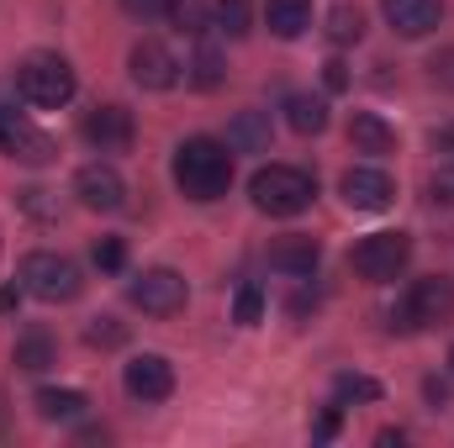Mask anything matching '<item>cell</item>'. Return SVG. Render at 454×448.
Here are the masks:
<instances>
[{
	"label": "cell",
	"mask_w": 454,
	"mask_h": 448,
	"mask_svg": "<svg viewBox=\"0 0 454 448\" xmlns=\"http://www.w3.org/2000/svg\"><path fill=\"white\" fill-rule=\"evenodd\" d=\"M434 148H439V153H454V121H450V127H439V132H434Z\"/></svg>",
	"instance_id": "8d00e7d4"
},
{
	"label": "cell",
	"mask_w": 454,
	"mask_h": 448,
	"mask_svg": "<svg viewBox=\"0 0 454 448\" xmlns=\"http://www.w3.org/2000/svg\"><path fill=\"white\" fill-rule=\"evenodd\" d=\"M74 196H80V206H90V212H121V206H127V180L116 174L112 164H85V169L74 174Z\"/></svg>",
	"instance_id": "30bf717a"
},
{
	"label": "cell",
	"mask_w": 454,
	"mask_h": 448,
	"mask_svg": "<svg viewBox=\"0 0 454 448\" xmlns=\"http://www.w3.org/2000/svg\"><path fill=\"white\" fill-rule=\"evenodd\" d=\"M132 132H137V127H132V112L116 106V101L112 106H96V112L85 116V137H90L101 153H127V148H132Z\"/></svg>",
	"instance_id": "5bb4252c"
},
{
	"label": "cell",
	"mask_w": 454,
	"mask_h": 448,
	"mask_svg": "<svg viewBox=\"0 0 454 448\" xmlns=\"http://www.w3.org/2000/svg\"><path fill=\"white\" fill-rule=\"evenodd\" d=\"M286 121H291V132L317 137V132L328 127V106H323L317 96H291V101H286Z\"/></svg>",
	"instance_id": "44dd1931"
},
{
	"label": "cell",
	"mask_w": 454,
	"mask_h": 448,
	"mask_svg": "<svg viewBox=\"0 0 454 448\" xmlns=\"http://www.w3.org/2000/svg\"><path fill=\"white\" fill-rule=\"evenodd\" d=\"M380 11L402 37H428L444 21V0H380Z\"/></svg>",
	"instance_id": "9a60e30c"
},
{
	"label": "cell",
	"mask_w": 454,
	"mask_h": 448,
	"mask_svg": "<svg viewBox=\"0 0 454 448\" xmlns=\"http://www.w3.org/2000/svg\"><path fill=\"white\" fill-rule=\"evenodd\" d=\"M264 317V290L259 285H238V301H232V322L238 328H254Z\"/></svg>",
	"instance_id": "4316f807"
},
{
	"label": "cell",
	"mask_w": 454,
	"mask_h": 448,
	"mask_svg": "<svg viewBox=\"0 0 454 448\" xmlns=\"http://www.w3.org/2000/svg\"><path fill=\"white\" fill-rule=\"evenodd\" d=\"M339 190H343V206L348 212H386L396 201V185L380 169H343Z\"/></svg>",
	"instance_id": "8fae6325"
},
{
	"label": "cell",
	"mask_w": 454,
	"mask_h": 448,
	"mask_svg": "<svg viewBox=\"0 0 454 448\" xmlns=\"http://www.w3.org/2000/svg\"><path fill=\"white\" fill-rule=\"evenodd\" d=\"M428 80H434L439 90H450V96H454V48H439V53L428 58Z\"/></svg>",
	"instance_id": "4dcf8cb0"
},
{
	"label": "cell",
	"mask_w": 454,
	"mask_h": 448,
	"mask_svg": "<svg viewBox=\"0 0 454 448\" xmlns=\"http://www.w3.org/2000/svg\"><path fill=\"white\" fill-rule=\"evenodd\" d=\"M428 201L434 206H454V164H444L439 174H428Z\"/></svg>",
	"instance_id": "1f68e13d"
},
{
	"label": "cell",
	"mask_w": 454,
	"mask_h": 448,
	"mask_svg": "<svg viewBox=\"0 0 454 448\" xmlns=\"http://www.w3.org/2000/svg\"><path fill=\"white\" fill-rule=\"evenodd\" d=\"M121 11H127V16H137V21H148V16H164V11H169V0H121Z\"/></svg>",
	"instance_id": "836d02e7"
},
{
	"label": "cell",
	"mask_w": 454,
	"mask_h": 448,
	"mask_svg": "<svg viewBox=\"0 0 454 448\" xmlns=\"http://www.w3.org/2000/svg\"><path fill=\"white\" fill-rule=\"evenodd\" d=\"M248 21H254L248 0H217V5H212V27L227 32V37H248Z\"/></svg>",
	"instance_id": "484cf974"
},
{
	"label": "cell",
	"mask_w": 454,
	"mask_h": 448,
	"mask_svg": "<svg viewBox=\"0 0 454 448\" xmlns=\"http://www.w3.org/2000/svg\"><path fill=\"white\" fill-rule=\"evenodd\" d=\"M407 317H412V333L418 328H439V322H450L454 317V280L444 274H428V280H418L412 290H407Z\"/></svg>",
	"instance_id": "9c48e42d"
},
{
	"label": "cell",
	"mask_w": 454,
	"mask_h": 448,
	"mask_svg": "<svg viewBox=\"0 0 454 448\" xmlns=\"http://www.w3.org/2000/svg\"><path fill=\"white\" fill-rule=\"evenodd\" d=\"M328 37H333L339 48L359 42V37H364V11H359V5H333V11H328Z\"/></svg>",
	"instance_id": "d4e9b609"
},
{
	"label": "cell",
	"mask_w": 454,
	"mask_h": 448,
	"mask_svg": "<svg viewBox=\"0 0 454 448\" xmlns=\"http://www.w3.org/2000/svg\"><path fill=\"white\" fill-rule=\"evenodd\" d=\"M127 296H132V306H137L143 317H175V312H185V301H191L185 274H175V269H143V274L127 285Z\"/></svg>",
	"instance_id": "8992f818"
},
{
	"label": "cell",
	"mask_w": 454,
	"mask_h": 448,
	"mask_svg": "<svg viewBox=\"0 0 454 448\" xmlns=\"http://www.w3.org/2000/svg\"><path fill=\"white\" fill-rule=\"evenodd\" d=\"M423 396H428V406H450V380L428 375V380H423Z\"/></svg>",
	"instance_id": "d590c367"
},
{
	"label": "cell",
	"mask_w": 454,
	"mask_h": 448,
	"mask_svg": "<svg viewBox=\"0 0 454 448\" xmlns=\"http://www.w3.org/2000/svg\"><path fill=\"white\" fill-rule=\"evenodd\" d=\"M407 259H412V237H407V232H370V237L354 243L348 269H354L359 280H370V285H391V280L407 269Z\"/></svg>",
	"instance_id": "277c9868"
},
{
	"label": "cell",
	"mask_w": 454,
	"mask_h": 448,
	"mask_svg": "<svg viewBox=\"0 0 454 448\" xmlns=\"http://www.w3.org/2000/svg\"><path fill=\"white\" fill-rule=\"evenodd\" d=\"M323 85H328V90H348V64H343V58H328V64H323Z\"/></svg>",
	"instance_id": "e575fe53"
},
{
	"label": "cell",
	"mask_w": 454,
	"mask_h": 448,
	"mask_svg": "<svg viewBox=\"0 0 454 448\" xmlns=\"http://www.w3.org/2000/svg\"><path fill=\"white\" fill-rule=\"evenodd\" d=\"M127 69H132V85H143V90H169L180 80V64L164 42H137L127 53Z\"/></svg>",
	"instance_id": "7c38bea8"
},
{
	"label": "cell",
	"mask_w": 454,
	"mask_h": 448,
	"mask_svg": "<svg viewBox=\"0 0 454 448\" xmlns=\"http://www.w3.org/2000/svg\"><path fill=\"white\" fill-rule=\"evenodd\" d=\"M21 290H32L37 301H74L85 290V280H80V264L74 259L37 248V253L21 259Z\"/></svg>",
	"instance_id": "5b68a950"
},
{
	"label": "cell",
	"mask_w": 454,
	"mask_h": 448,
	"mask_svg": "<svg viewBox=\"0 0 454 448\" xmlns=\"http://www.w3.org/2000/svg\"><path fill=\"white\" fill-rule=\"evenodd\" d=\"M121 385H127V396L132 401H169L175 396V364L164 359V353H137V359H127V369H121Z\"/></svg>",
	"instance_id": "52a82bcc"
},
{
	"label": "cell",
	"mask_w": 454,
	"mask_h": 448,
	"mask_svg": "<svg viewBox=\"0 0 454 448\" xmlns=\"http://www.w3.org/2000/svg\"><path fill=\"white\" fill-rule=\"evenodd\" d=\"M90 259H96V269H101V274H116V269L127 264V248H121V237H96Z\"/></svg>",
	"instance_id": "f1b7e54d"
},
{
	"label": "cell",
	"mask_w": 454,
	"mask_h": 448,
	"mask_svg": "<svg viewBox=\"0 0 454 448\" xmlns=\"http://www.w3.org/2000/svg\"><path fill=\"white\" fill-rule=\"evenodd\" d=\"M450 375H454V348H450Z\"/></svg>",
	"instance_id": "f35d334b"
},
{
	"label": "cell",
	"mask_w": 454,
	"mask_h": 448,
	"mask_svg": "<svg viewBox=\"0 0 454 448\" xmlns=\"http://www.w3.org/2000/svg\"><path fill=\"white\" fill-rule=\"evenodd\" d=\"M175 185L191 201H217L232 185V148L217 137H185L175 148Z\"/></svg>",
	"instance_id": "6da1fadb"
},
{
	"label": "cell",
	"mask_w": 454,
	"mask_h": 448,
	"mask_svg": "<svg viewBox=\"0 0 454 448\" xmlns=\"http://www.w3.org/2000/svg\"><path fill=\"white\" fill-rule=\"evenodd\" d=\"M85 343H90V348H121V343H127V328H121L116 317H96V322L85 328Z\"/></svg>",
	"instance_id": "83f0119b"
},
{
	"label": "cell",
	"mask_w": 454,
	"mask_h": 448,
	"mask_svg": "<svg viewBox=\"0 0 454 448\" xmlns=\"http://www.w3.org/2000/svg\"><path fill=\"white\" fill-rule=\"evenodd\" d=\"M11 359H16V369L43 375V369H53V364H59V343H53L48 333H21V337H16V348H11Z\"/></svg>",
	"instance_id": "d6986e66"
},
{
	"label": "cell",
	"mask_w": 454,
	"mask_h": 448,
	"mask_svg": "<svg viewBox=\"0 0 454 448\" xmlns=\"http://www.w3.org/2000/svg\"><path fill=\"white\" fill-rule=\"evenodd\" d=\"M223 74H227L223 53H217L212 42H201V48H196V58H191V85H196V90H217V85H223Z\"/></svg>",
	"instance_id": "603a6c76"
},
{
	"label": "cell",
	"mask_w": 454,
	"mask_h": 448,
	"mask_svg": "<svg viewBox=\"0 0 454 448\" xmlns=\"http://www.w3.org/2000/svg\"><path fill=\"white\" fill-rule=\"evenodd\" d=\"M348 143L359 153H396V127H386L375 112H354L348 116Z\"/></svg>",
	"instance_id": "e0dca14e"
},
{
	"label": "cell",
	"mask_w": 454,
	"mask_h": 448,
	"mask_svg": "<svg viewBox=\"0 0 454 448\" xmlns=\"http://www.w3.org/2000/svg\"><path fill=\"white\" fill-rule=\"evenodd\" d=\"M264 21L280 42H296L307 27H312V0H270L264 5Z\"/></svg>",
	"instance_id": "ac0fdd59"
},
{
	"label": "cell",
	"mask_w": 454,
	"mask_h": 448,
	"mask_svg": "<svg viewBox=\"0 0 454 448\" xmlns=\"http://www.w3.org/2000/svg\"><path fill=\"white\" fill-rule=\"evenodd\" d=\"M16 90H21V101H32L43 112H59V106L74 101V69L59 53H32V58L16 64Z\"/></svg>",
	"instance_id": "3957f363"
},
{
	"label": "cell",
	"mask_w": 454,
	"mask_h": 448,
	"mask_svg": "<svg viewBox=\"0 0 454 448\" xmlns=\"http://www.w3.org/2000/svg\"><path fill=\"white\" fill-rule=\"evenodd\" d=\"M333 401H339V406H354V401H364V406H370V401H380V385H375L370 375L343 369L339 380H333Z\"/></svg>",
	"instance_id": "cb8c5ba5"
},
{
	"label": "cell",
	"mask_w": 454,
	"mask_h": 448,
	"mask_svg": "<svg viewBox=\"0 0 454 448\" xmlns=\"http://www.w3.org/2000/svg\"><path fill=\"white\" fill-rule=\"evenodd\" d=\"M0 148H5L16 164H53V158H59V148H53L48 132H37L27 116L5 112V106H0Z\"/></svg>",
	"instance_id": "ba28073f"
},
{
	"label": "cell",
	"mask_w": 454,
	"mask_h": 448,
	"mask_svg": "<svg viewBox=\"0 0 454 448\" xmlns=\"http://www.w3.org/2000/svg\"><path fill=\"white\" fill-rule=\"evenodd\" d=\"M164 16H169L175 32H185V37H201V32L212 27V5H207V0H169Z\"/></svg>",
	"instance_id": "7402d4cb"
},
{
	"label": "cell",
	"mask_w": 454,
	"mask_h": 448,
	"mask_svg": "<svg viewBox=\"0 0 454 448\" xmlns=\"http://www.w3.org/2000/svg\"><path fill=\"white\" fill-rule=\"evenodd\" d=\"M227 148L232 153H270V112H238L227 121Z\"/></svg>",
	"instance_id": "2e32d148"
},
{
	"label": "cell",
	"mask_w": 454,
	"mask_h": 448,
	"mask_svg": "<svg viewBox=\"0 0 454 448\" xmlns=\"http://www.w3.org/2000/svg\"><path fill=\"white\" fill-rule=\"evenodd\" d=\"M248 196L264 217H301L317 201V180L296 164H264V169H254Z\"/></svg>",
	"instance_id": "7a4b0ae2"
},
{
	"label": "cell",
	"mask_w": 454,
	"mask_h": 448,
	"mask_svg": "<svg viewBox=\"0 0 454 448\" xmlns=\"http://www.w3.org/2000/svg\"><path fill=\"white\" fill-rule=\"evenodd\" d=\"M16 301H21V290H16V285H5V290H0V312H16Z\"/></svg>",
	"instance_id": "74e56055"
},
{
	"label": "cell",
	"mask_w": 454,
	"mask_h": 448,
	"mask_svg": "<svg viewBox=\"0 0 454 448\" xmlns=\"http://www.w3.org/2000/svg\"><path fill=\"white\" fill-rule=\"evenodd\" d=\"M32 406H37V417L43 422H74V417H85V396L80 390H53V385H43L37 396H32Z\"/></svg>",
	"instance_id": "ffe728a7"
},
{
	"label": "cell",
	"mask_w": 454,
	"mask_h": 448,
	"mask_svg": "<svg viewBox=\"0 0 454 448\" xmlns=\"http://www.w3.org/2000/svg\"><path fill=\"white\" fill-rule=\"evenodd\" d=\"M317 264H323V248H317V237H307V232H286L280 243H270V269H275V274L312 280Z\"/></svg>",
	"instance_id": "4fadbf2b"
},
{
	"label": "cell",
	"mask_w": 454,
	"mask_h": 448,
	"mask_svg": "<svg viewBox=\"0 0 454 448\" xmlns=\"http://www.w3.org/2000/svg\"><path fill=\"white\" fill-rule=\"evenodd\" d=\"M339 417H343V406L333 401V406H328V412H323V417L312 422V438H317V444H328V438L339 433Z\"/></svg>",
	"instance_id": "d6a6232c"
},
{
	"label": "cell",
	"mask_w": 454,
	"mask_h": 448,
	"mask_svg": "<svg viewBox=\"0 0 454 448\" xmlns=\"http://www.w3.org/2000/svg\"><path fill=\"white\" fill-rule=\"evenodd\" d=\"M21 212H27V217H37V222H53V217H59V201H53L48 190H37V185H32V190H21Z\"/></svg>",
	"instance_id": "f546056e"
}]
</instances>
